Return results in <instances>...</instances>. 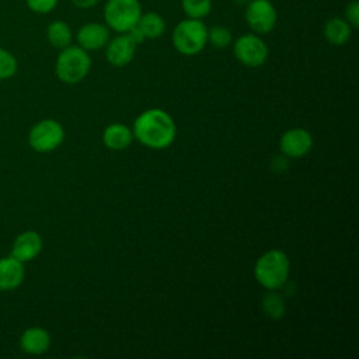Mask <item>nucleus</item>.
<instances>
[{"label":"nucleus","instance_id":"23","mask_svg":"<svg viewBox=\"0 0 359 359\" xmlns=\"http://www.w3.org/2000/svg\"><path fill=\"white\" fill-rule=\"evenodd\" d=\"M344 18L348 21V24L352 28L359 27V1L358 0H352L346 4L344 11Z\"/></svg>","mask_w":359,"mask_h":359},{"label":"nucleus","instance_id":"25","mask_svg":"<svg viewBox=\"0 0 359 359\" xmlns=\"http://www.w3.org/2000/svg\"><path fill=\"white\" fill-rule=\"evenodd\" d=\"M128 36H129V39L137 46V45H140L144 39H146V36H144V34L142 32V29L137 27V25H135L133 28H130L128 32H125Z\"/></svg>","mask_w":359,"mask_h":359},{"label":"nucleus","instance_id":"8","mask_svg":"<svg viewBox=\"0 0 359 359\" xmlns=\"http://www.w3.org/2000/svg\"><path fill=\"white\" fill-rule=\"evenodd\" d=\"M244 18L254 34L271 32L278 21V11L271 0H250L245 6Z\"/></svg>","mask_w":359,"mask_h":359},{"label":"nucleus","instance_id":"13","mask_svg":"<svg viewBox=\"0 0 359 359\" xmlns=\"http://www.w3.org/2000/svg\"><path fill=\"white\" fill-rule=\"evenodd\" d=\"M25 278L24 264L8 255L0 258V292L17 289Z\"/></svg>","mask_w":359,"mask_h":359},{"label":"nucleus","instance_id":"7","mask_svg":"<svg viewBox=\"0 0 359 359\" xmlns=\"http://www.w3.org/2000/svg\"><path fill=\"white\" fill-rule=\"evenodd\" d=\"M233 52L236 59L247 67L262 66L269 55L268 45L258 34H244L233 42Z\"/></svg>","mask_w":359,"mask_h":359},{"label":"nucleus","instance_id":"6","mask_svg":"<svg viewBox=\"0 0 359 359\" xmlns=\"http://www.w3.org/2000/svg\"><path fill=\"white\" fill-rule=\"evenodd\" d=\"M65 140V129L55 119H42L36 122L28 133L29 146L38 153L56 150Z\"/></svg>","mask_w":359,"mask_h":359},{"label":"nucleus","instance_id":"2","mask_svg":"<svg viewBox=\"0 0 359 359\" xmlns=\"http://www.w3.org/2000/svg\"><path fill=\"white\" fill-rule=\"evenodd\" d=\"M289 258L280 250H269L264 252L254 266V276L257 282L268 290L282 287L289 278Z\"/></svg>","mask_w":359,"mask_h":359},{"label":"nucleus","instance_id":"5","mask_svg":"<svg viewBox=\"0 0 359 359\" xmlns=\"http://www.w3.org/2000/svg\"><path fill=\"white\" fill-rule=\"evenodd\" d=\"M140 15L139 0H108L104 6L105 25L118 34H125L137 25Z\"/></svg>","mask_w":359,"mask_h":359},{"label":"nucleus","instance_id":"3","mask_svg":"<svg viewBox=\"0 0 359 359\" xmlns=\"http://www.w3.org/2000/svg\"><path fill=\"white\" fill-rule=\"evenodd\" d=\"M91 57L83 48L69 45L63 48L56 59L55 73L66 84L80 83L90 73Z\"/></svg>","mask_w":359,"mask_h":359},{"label":"nucleus","instance_id":"20","mask_svg":"<svg viewBox=\"0 0 359 359\" xmlns=\"http://www.w3.org/2000/svg\"><path fill=\"white\" fill-rule=\"evenodd\" d=\"M181 7L188 18L203 20L212 10V0H181Z\"/></svg>","mask_w":359,"mask_h":359},{"label":"nucleus","instance_id":"22","mask_svg":"<svg viewBox=\"0 0 359 359\" xmlns=\"http://www.w3.org/2000/svg\"><path fill=\"white\" fill-rule=\"evenodd\" d=\"M17 73V59L8 50L0 48V80H7Z\"/></svg>","mask_w":359,"mask_h":359},{"label":"nucleus","instance_id":"21","mask_svg":"<svg viewBox=\"0 0 359 359\" xmlns=\"http://www.w3.org/2000/svg\"><path fill=\"white\" fill-rule=\"evenodd\" d=\"M208 43L217 49H224L233 43L231 31L224 25H215L208 28Z\"/></svg>","mask_w":359,"mask_h":359},{"label":"nucleus","instance_id":"24","mask_svg":"<svg viewBox=\"0 0 359 359\" xmlns=\"http://www.w3.org/2000/svg\"><path fill=\"white\" fill-rule=\"evenodd\" d=\"M57 0H27L28 7L35 13H49L55 8Z\"/></svg>","mask_w":359,"mask_h":359},{"label":"nucleus","instance_id":"12","mask_svg":"<svg viewBox=\"0 0 359 359\" xmlns=\"http://www.w3.org/2000/svg\"><path fill=\"white\" fill-rule=\"evenodd\" d=\"M136 53V45L129 39L126 34H119L118 36L108 41L105 45V56L109 65L115 67H123L132 62Z\"/></svg>","mask_w":359,"mask_h":359},{"label":"nucleus","instance_id":"1","mask_svg":"<svg viewBox=\"0 0 359 359\" xmlns=\"http://www.w3.org/2000/svg\"><path fill=\"white\" fill-rule=\"evenodd\" d=\"M133 137L143 146L161 150L168 147L177 135L175 122L168 112L160 108L143 111L133 122Z\"/></svg>","mask_w":359,"mask_h":359},{"label":"nucleus","instance_id":"14","mask_svg":"<svg viewBox=\"0 0 359 359\" xmlns=\"http://www.w3.org/2000/svg\"><path fill=\"white\" fill-rule=\"evenodd\" d=\"M20 346L28 355H42L50 346V334L42 327H29L21 334Z\"/></svg>","mask_w":359,"mask_h":359},{"label":"nucleus","instance_id":"11","mask_svg":"<svg viewBox=\"0 0 359 359\" xmlns=\"http://www.w3.org/2000/svg\"><path fill=\"white\" fill-rule=\"evenodd\" d=\"M76 39L79 46L84 50H98L105 48L111 39V29L101 22H88L79 28Z\"/></svg>","mask_w":359,"mask_h":359},{"label":"nucleus","instance_id":"9","mask_svg":"<svg viewBox=\"0 0 359 359\" xmlns=\"http://www.w3.org/2000/svg\"><path fill=\"white\" fill-rule=\"evenodd\" d=\"M313 147V136L310 132L302 128H293L286 130L280 140L279 149L287 158H299L306 156Z\"/></svg>","mask_w":359,"mask_h":359},{"label":"nucleus","instance_id":"4","mask_svg":"<svg viewBox=\"0 0 359 359\" xmlns=\"http://www.w3.org/2000/svg\"><path fill=\"white\" fill-rule=\"evenodd\" d=\"M171 38L178 53L194 56L201 53L208 43V27L202 20L187 17L174 27Z\"/></svg>","mask_w":359,"mask_h":359},{"label":"nucleus","instance_id":"17","mask_svg":"<svg viewBox=\"0 0 359 359\" xmlns=\"http://www.w3.org/2000/svg\"><path fill=\"white\" fill-rule=\"evenodd\" d=\"M137 27L142 29L147 39H157L165 32V21L161 14L156 11L142 13Z\"/></svg>","mask_w":359,"mask_h":359},{"label":"nucleus","instance_id":"19","mask_svg":"<svg viewBox=\"0 0 359 359\" xmlns=\"http://www.w3.org/2000/svg\"><path fill=\"white\" fill-rule=\"evenodd\" d=\"M262 310L269 318H280L285 313V303L282 296L273 290H269L262 299Z\"/></svg>","mask_w":359,"mask_h":359},{"label":"nucleus","instance_id":"18","mask_svg":"<svg viewBox=\"0 0 359 359\" xmlns=\"http://www.w3.org/2000/svg\"><path fill=\"white\" fill-rule=\"evenodd\" d=\"M46 38L49 43L57 49H63L72 43V29L65 21H53L48 25Z\"/></svg>","mask_w":359,"mask_h":359},{"label":"nucleus","instance_id":"26","mask_svg":"<svg viewBox=\"0 0 359 359\" xmlns=\"http://www.w3.org/2000/svg\"><path fill=\"white\" fill-rule=\"evenodd\" d=\"M100 0H72V3L77 7V8H83V10H87V8H93L98 4Z\"/></svg>","mask_w":359,"mask_h":359},{"label":"nucleus","instance_id":"15","mask_svg":"<svg viewBox=\"0 0 359 359\" xmlns=\"http://www.w3.org/2000/svg\"><path fill=\"white\" fill-rule=\"evenodd\" d=\"M133 132L123 123H111L104 129L102 142L109 150H123L130 146Z\"/></svg>","mask_w":359,"mask_h":359},{"label":"nucleus","instance_id":"16","mask_svg":"<svg viewBox=\"0 0 359 359\" xmlns=\"http://www.w3.org/2000/svg\"><path fill=\"white\" fill-rule=\"evenodd\" d=\"M352 29L344 17H331L324 24V36L330 43L341 46L351 39Z\"/></svg>","mask_w":359,"mask_h":359},{"label":"nucleus","instance_id":"10","mask_svg":"<svg viewBox=\"0 0 359 359\" xmlns=\"http://www.w3.org/2000/svg\"><path fill=\"white\" fill-rule=\"evenodd\" d=\"M42 247L43 241L41 234L35 230H25L14 238L10 255L25 264L36 258L41 254Z\"/></svg>","mask_w":359,"mask_h":359}]
</instances>
